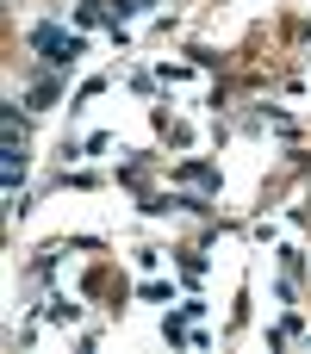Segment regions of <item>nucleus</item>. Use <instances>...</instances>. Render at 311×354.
Listing matches in <instances>:
<instances>
[{
	"instance_id": "1",
	"label": "nucleus",
	"mask_w": 311,
	"mask_h": 354,
	"mask_svg": "<svg viewBox=\"0 0 311 354\" xmlns=\"http://www.w3.org/2000/svg\"><path fill=\"white\" fill-rule=\"evenodd\" d=\"M31 44L44 50V62H75L81 56V31H62V25H37Z\"/></svg>"
},
{
	"instance_id": "2",
	"label": "nucleus",
	"mask_w": 311,
	"mask_h": 354,
	"mask_svg": "<svg viewBox=\"0 0 311 354\" xmlns=\"http://www.w3.org/2000/svg\"><path fill=\"white\" fill-rule=\"evenodd\" d=\"M143 6H150V0H106V19H112V25H125V19H137Z\"/></svg>"
}]
</instances>
